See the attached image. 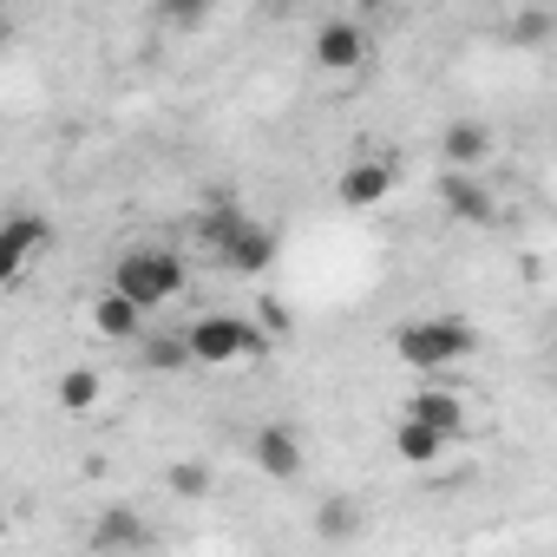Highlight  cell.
<instances>
[{"instance_id": "6da1fadb", "label": "cell", "mask_w": 557, "mask_h": 557, "mask_svg": "<svg viewBox=\"0 0 557 557\" xmlns=\"http://www.w3.org/2000/svg\"><path fill=\"white\" fill-rule=\"evenodd\" d=\"M479 348V335L466 329V322H440V315H420V322H407L400 335H394V355L407 361V368H453V361H466Z\"/></svg>"}, {"instance_id": "7a4b0ae2", "label": "cell", "mask_w": 557, "mask_h": 557, "mask_svg": "<svg viewBox=\"0 0 557 557\" xmlns=\"http://www.w3.org/2000/svg\"><path fill=\"white\" fill-rule=\"evenodd\" d=\"M112 289L125 302H138V309H158V302H171L184 289V256H171V249H132L119 262V283Z\"/></svg>"}, {"instance_id": "3957f363", "label": "cell", "mask_w": 557, "mask_h": 557, "mask_svg": "<svg viewBox=\"0 0 557 557\" xmlns=\"http://www.w3.org/2000/svg\"><path fill=\"white\" fill-rule=\"evenodd\" d=\"M184 342H190V361L197 368H230L243 355H269V335L249 329V322H236V315H203V322H190Z\"/></svg>"}, {"instance_id": "277c9868", "label": "cell", "mask_w": 557, "mask_h": 557, "mask_svg": "<svg viewBox=\"0 0 557 557\" xmlns=\"http://www.w3.org/2000/svg\"><path fill=\"white\" fill-rule=\"evenodd\" d=\"M387 190H394V164H387V158H361V164H348L342 184H335V197H342L348 210H374Z\"/></svg>"}, {"instance_id": "5b68a950", "label": "cell", "mask_w": 557, "mask_h": 557, "mask_svg": "<svg viewBox=\"0 0 557 557\" xmlns=\"http://www.w3.org/2000/svg\"><path fill=\"white\" fill-rule=\"evenodd\" d=\"M40 243H53V230H47L40 216H8V230H0V275L14 283V275L34 262V249H40Z\"/></svg>"}, {"instance_id": "8992f818", "label": "cell", "mask_w": 557, "mask_h": 557, "mask_svg": "<svg viewBox=\"0 0 557 557\" xmlns=\"http://www.w3.org/2000/svg\"><path fill=\"white\" fill-rule=\"evenodd\" d=\"M256 466L269 472V479H302V440L289 433V426H262L256 433Z\"/></svg>"}, {"instance_id": "52a82bcc", "label": "cell", "mask_w": 557, "mask_h": 557, "mask_svg": "<svg viewBox=\"0 0 557 557\" xmlns=\"http://www.w3.org/2000/svg\"><path fill=\"white\" fill-rule=\"evenodd\" d=\"M440 151H446V171H479L485 164V151H492V132L479 125V119H453L446 125V138H440Z\"/></svg>"}, {"instance_id": "ba28073f", "label": "cell", "mask_w": 557, "mask_h": 557, "mask_svg": "<svg viewBox=\"0 0 557 557\" xmlns=\"http://www.w3.org/2000/svg\"><path fill=\"white\" fill-rule=\"evenodd\" d=\"M361 53H368V34H361L355 21H329V27L315 34V60H322L329 73H348V66H361Z\"/></svg>"}, {"instance_id": "9c48e42d", "label": "cell", "mask_w": 557, "mask_h": 557, "mask_svg": "<svg viewBox=\"0 0 557 557\" xmlns=\"http://www.w3.org/2000/svg\"><path fill=\"white\" fill-rule=\"evenodd\" d=\"M440 203H446V216H459V223H485V216H492V190H485L479 177H466V171H446V177H440Z\"/></svg>"}, {"instance_id": "30bf717a", "label": "cell", "mask_w": 557, "mask_h": 557, "mask_svg": "<svg viewBox=\"0 0 557 557\" xmlns=\"http://www.w3.org/2000/svg\"><path fill=\"white\" fill-rule=\"evenodd\" d=\"M216 262H230L236 275H262V269L275 262V230H262V223H243V230L230 236V249H223Z\"/></svg>"}, {"instance_id": "8fae6325", "label": "cell", "mask_w": 557, "mask_h": 557, "mask_svg": "<svg viewBox=\"0 0 557 557\" xmlns=\"http://www.w3.org/2000/svg\"><path fill=\"white\" fill-rule=\"evenodd\" d=\"M407 420H420V426H433V433H459L466 426V400L459 394H446V387H420L413 400H407Z\"/></svg>"}, {"instance_id": "7c38bea8", "label": "cell", "mask_w": 557, "mask_h": 557, "mask_svg": "<svg viewBox=\"0 0 557 557\" xmlns=\"http://www.w3.org/2000/svg\"><path fill=\"white\" fill-rule=\"evenodd\" d=\"M394 453H400L407 466H433V459L446 453V433H433V426H420V420H400V426H394Z\"/></svg>"}, {"instance_id": "4fadbf2b", "label": "cell", "mask_w": 557, "mask_h": 557, "mask_svg": "<svg viewBox=\"0 0 557 557\" xmlns=\"http://www.w3.org/2000/svg\"><path fill=\"white\" fill-rule=\"evenodd\" d=\"M92 544H99V550H138V544H145V524H138V511H125V505H112V511L99 518V531H92Z\"/></svg>"}, {"instance_id": "5bb4252c", "label": "cell", "mask_w": 557, "mask_h": 557, "mask_svg": "<svg viewBox=\"0 0 557 557\" xmlns=\"http://www.w3.org/2000/svg\"><path fill=\"white\" fill-rule=\"evenodd\" d=\"M138 315H145V309H138V302H125V296L112 289V296H99L92 329H99V335H112V342H125V335H138Z\"/></svg>"}, {"instance_id": "9a60e30c", "label": "cell", "mask_w": 557, "mask_h": 557, "mask_svg": "<svg viewBox=\"0 0 557 557\" xmlns=\"http://www.w3.org/2000/svg\"><path fill=\"white\" fill-rule=\"evenodd\" d=\"M99 394H106V374H99V368H66V374H60V407H66V413L99 407Z\"/></svg>"}, {"instance_id": "2e32d148", "label": "cell", "mask_w": 557, "mask_h": 557, "mask_svg": "<svg viewBox=\"0 0 557 557\" xmlns=\"http://www.w3.org/2000/svg\"><path fill=\"white\" fill-rule=\"evenodd\" d=\"M243 223H249V216H243L236 203H210V210L197 216V236L210 243V256H223V249H230V236H236Z\"/></svg>"}, {"instance_id": "e0dca14e", "label": "cell", "mask_w": 557, "mask_h": 557, "mask_svg": "<svg viewBox=\"0 0 557 557\" xmlns=\"http://www.w3.org/2000/svg\"><path fill=\"white\" fill-rule=\"evenodd\" d=\"M355 531H361V505H355V498H329V505L315 511V537L342 544V537H355Z\"/></svg>"}, {"instance_id": "ac0fdd59", "label": "cell", "mask_w": 557, "mask_h": 557, "mask_svg": "<svg viewBox=\"0 0 557 557\" xmlns=\"http://www.w3.org/2000/svg\"><path fill=\"white\" fill-rule=\"evenodd\" d=\"M190 361V342L184 335H164V342H151V368H164V374H177Z\"/></svg>"}, {"instance_id": "d6986e66", "label": "cell", "mask_w": 557, "mask_h": 557, "mask_svg": "<svg viewBox=\"0 0 557 557\" xmlns=\"http://www.w3.org/2000/svg\"><path fill=\"white\" fill-rule=\"evenodd\" d=\"M171 492H177V498H203V492H210V472L184 459V466H171Z\"/></svg>"}, {"instance_id": "ffe728a7", "label": "cell", "mask_w": 557, "mask_h": 557, "mask_svg": "<svg viewBox=\"0 0 557 557\" xmlns=\"http://www.w3.org/2000/svg\"><path fill=\"white\" fill-rule=\"evenodd\" d=\"M544 34H550L544 14H518V40H544Z\"/></svg>"}]
</instances>
